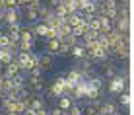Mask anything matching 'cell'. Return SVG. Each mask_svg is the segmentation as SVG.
I'll return each mask as SVG.
<instances>
[{"mask_svg": "<svg viewBox=\"0 0 134 115\" xmlns=\"http://www.w3.org/2000/svg\"><path fill=\"white\" fill-rule=\"evenodd\" d=\"M126 84H128V78L117 74L115 78H111V80L105 82V90H107L109 94H122L124 88H126Z\"/></svg>", "mask_w": 134, "mask_h": 115, "instance_id": "6da1fadb", "label": "cell"}, {"mask_svg": "<svg viewBox=\"0 0 134 115\" xmlns=\"http://www.w3.org/2000/svg\"><path fill=\"white\" fill-rule=\"evenodd\" d=\"M99 66H101V74L99 76H103L105 80H111V78H115L119 74V64L115 61H111V59H109V61H105V62H101Z\"/></svg>", "mask_w": 134, "mask_h": 115, "instance_id": "7a4b0ae2", "label": "cell"}, {"mask_svg": "<svg viewBox=\"0 0 134 115\" xmlns=\"http://www.w3.org/2000/svg\"><path fill=\"white\" fill-rule=\"evenodd\" d=\"M115 113H119V103L113 100H103L97 107V115H115Z\"/></svg>", "mask_w": 134, "mask_h": 115, "instance_id": "3957f363", "label": "cell"}, {"mask_svg": "<svg viewBox=\"0 0 134 115\" xmlns=\"http://www.w3.org/2000/svg\"><path fill=\"white\" fill-rule=\"evenodd\" d=\"M2 22H4V25L18 24L20 22V10L18 8H6L4 14H2Z\"/></svg>", "mask_w": 134, "mask_h": 115, "instance_id": "277c9868", "label": "cell"}, {"mask_svg": "<svg viewBox=\"0 0 134 115\" xmlns=\"http://www.w3.org/2000/svg\"><path fill=\"white\" fill-rule=\"evenodd\" d=\"M64 80L68 82V84H72V86H76L78 82H82L84 78H82V70H78L76 66H72V68H68L66 72H64Z\"/></svg>", "mask_w": 134, "mask_h": 115, "instance_id": "5b68a950", "label": "cell"}, {"mask_svg": "<svg viewBox=\"0 0 134 115\" xmlns=\"http://www.w3.org/2000/svg\"><path fill=\"white\" fill-rule=\"evenodd\" d=\"M60 41L58 39H45V47H43V51L45 55H51V57H57L58 55V49H60Z\"/></svg>", "mask_w": 134, "mask_h": 115, "instance_id": "8992f818", "label": "cell"}, {"mask_svg": "<svg viewBox=\"0 0 134 115\" xmlns=\"http://www.w3.org/2000/svg\"><path fill=\"white\" fill-rule=\"evenodd\" d=\"M35 39H37V35L33 31V24L21 25V29H20V41H29V43H33Z\"/></svg>", "mask_w": 134, "mask_h": 115, "instance_id": "52a82bcc", "label": "cell"}, {"mask_svg": "<svg viewBox=\"0 0 134 115\" xmlns=\"http://www.w3.org/2000/svg\"><path fill=\"white\" fill-rule=\"evenodd\" d=\"M20 72H21V68L18 66V62H14V61L10 64H4L2 66V76L4 78H14L16 74H20Z\"/></svg>", "mask_w": 134, "mask_h": 115, "instance_id": "ba28073f", "label": "cell"}, {"mask_svg": "<svg viewBox=\"0 0 134 115\" xmlns=\"http://www.w3.org/2000/svg\"><path fill=\"white\" fill-rule=\"evenodd\" d=\"M113 27L117 31H121L122 35H130V20H121V18H117V20L113 22Z\"/></svg>", "mask_w": 134, "mask_h": 115, "instance_id": "9c48e42d", "label": "cell"}, {"mask_svg": "<svg viewBox=\"0 0 134 115\" xmlns=\"http://www.w3.org/2000/svg\"><path fill=\"white\" fill-rule=\"evenodd\" d=\"M54 66V61H53V57L51 55H45V53H41L39 55V68L43 72H47V70H51V68Z\"/></svg>", "mask_w": 134, "mask_h": 115, "instance_id": "30bf717a", "label": "cell"}, {"mask_svg": "<svg viewBox=\"0 0 134 115\" xmlns=\"http://www.w3.org/2000/svg\"><path fill=\"white\" fill-rule=\"evenodd\" d=\"M27 107H31V109H41V107H47V103H45V100H43V96H35V94H31V98L27 100Z\"/></svg>", "mask_w": 134, "mask_h": 115, "instance_id": "8fae6325", "label": "cell"}, {"mask_svg": "<svg viewBox=\"0 0 134 115\" xmlns=\"http://www.w3.org/2000/svg\"><path fill=\"white\" fill-rule=\"evenodd\" d=\"M86 55H87L86 47L82 43H78V45H74V47H70V55H68V57H74L76 61H80V59H84Z\"/></svg>", "mask_w": 134, "mask_h": 115, "instance_id": "7c38bea8", "label": "cell"}, {"mask_svg": "<svg viewBox=\"0 0 134 115\" xmlns=\"http://www.w3.org/2000/svg\"><path fill=\"white\" fill-rule=\"evenodd\" d=\"M27 88L31 90V94H35V96H43L45 92H47L49 86H47V80L43 78L41 82H37V84H31V86H27Z\"/></svg>", "mask_w": 134, "mask_h": 115, "instance_id": "4fadbf2b", "label": "cell"}, {"mask_svg": "<svg viewBox=\"0 0 134 115\" xmlns=\"http://www.w3.org/2000/svg\"><path fill=\"white\" fill-rule=\"evenodd\" d=\"M37 14H39V22H47L49 18H53V16H54V10H51L49 6L41 4V6L37 8Z\"/></svg>", "mask_w": 134, "mask_h": 115, "instance_id": "5bb4252c", "label": "cell"}, {"mask_svg": "<svg viewBox=\"0 0 134 115\" xmlns=\"http://www.w3.org/2000/svg\"><path fill=\"white\" fill-rule=\"evenodd\" d=\"M72 98L70 96H60V98H57V107L60 109V111H68V109L72 107Z\"/></svg>", "mask_w": 134, "mask_h": 115, "instance_id": "9a60e30c", "label": "cell"}, {"mask_svg": "<svg viewBox=\"0 0 134 115\" xmlns=\"http://www.w3.org/2000/svg\"><path fill=\"white\" fill-rule=\"evenodd\" d=\"M64 22H66V24L70 25V27H78L80 24H84V20H82L80 12H74V14H68V16H66V20H64Z\"/></svg>", "mask_w": 134, "mask_h": 115, "instance_id": "2e32d148", "label": "cell"}, {"mask_svg": "<svg viewBox=\"0 0 134 115\" xmlns=\"http://www.w3.org/2000/svg\"><path fill=\"white\" fill-rule=\"evenodd\" d=\"M24 18H25V22H29V24H37V22H39V14H37L35 8H25Z\"/></svg>", "mask_w": 134, "mask_h": 115, "instance_id": "e0dca14e", "label": "cell"}, {"mask_svg": "<svg viewBox=\"0 0 134 115\" xmlns=\"http://www.w3.org/2000/svg\"><path fill=\"white\" fill-rule=\"evenodd\" d=\"M33 31H35V35L37 37H41V39H45V35H47V31H49V27L43 24V22H37V24H33Z\"/></svg>", "mask_w": 134, "mask_h": 115, "instance_id": "ac0fdd59", "label": "cell"}, {"mask_svg": "<svg viewBox=\"0 0 134 115\" xmlns=\"http://www.w3.org/2000/svg\"><path fill=\"white\" fill-rule=\"evenodd\" d=\"M119 107H130V94L128 92H122V94H119Z\"/></svg>", "mask_w": 134, "mask_h": 115, "instance_id": "d6986e66", "label": "cell"}, {"mask_svg": "<svg viewBox=\"0 0 134 115\" xmlns=\"http://www.w3.org/2000/svg\"><path fill=\"white\" fill-rule=\"evenodd\" d=\"M60 43H64V45H68V47H74V45H78V43H80V39H78L76 37V35H64V37L60 39Z\"/></svg>", "mask_w": 134, "mask_h": 115, "instance_id": "ffe728a7", "label": "cell"}, {"mask_svg": "<svg viewBox=\"0 0 134 115\" xmlns=\"http://www.w3.org/2000/svg\"><path fill=\"white\" fill-rule=\"evenodd\" d=\"M33 51V43L29 41H20L18 43V53H31Z\"/></svg>", "mask_w": 134, "mask_h": 115, "instance_id": "44dd1931", "label": "cell"}, {"mask_svg": "<svg viewBox=\"0 0 134 115\" xmlns=\"http://www.w3.org/2000/svg\"><path fill=\"white\" fill-rule=\"evenodd\" d=\"M117 18H121V20H130V10H128V6H119L117 8Z\"/></svg>", "mask_w": 134, "mask_h": 115, "instance_id": "7402d4cb", "label": "cell"}, {"mask_svg": "<svg viewBox=\"0 0 134 115\" xmlns=\"http://www.w3.org/2000/svg\"><path fill=\"white\" fill-rule=\"evenodd\" d=\"M16 92H18V100H24V102H25V100H29V98H31V90L27 88V86H24V88L16 90Z\"/></svg>", "mask_w": 134, "mask_h": 115, "instance_id": "603a6c76", "label": "cell"}, {"mask_svg": "<svg viewBox=\"0 0 134 115\" xmlns=\"http://www.w3.org/2000/svg\"><path fill=\"white\" fill-rule=\"evenodd\" d=\"M10 45V39H8V33L6 31H0V49H6Z\"/></svg>", "mask_w": 134, "mask_h": 115, "instance_id": "cb8c5ba5", "label": "cell"}, {"mask_svg": "<svg viewBox=\"0 0 134 115\" xmlns=\"http://www.w3.org/2000/svg\"><path fill=\"white\" fill-rule=\"evenodd\" d=\"M68 115H82V105L80 103H76V102H74L72 103V107L70 109H68V111H66Z\"/></svg>", "mask_w": 134, "mask_h": 115, "instance_id": "d4e9b609", "label": "cell"}, {"mask_svg": "<svg viewBox=\"0 0 134 115\" xmlns=\"http://www.w3.org/2000/svg\"><path fill=\"white\" fill-rule=\"evenodd\" d=\"M68 55H70V47H68V45H60V49H58V55L57 57H68Z\"/></svg>", "mask_w": 134, "mask_h": 115, "instance_id": "484cf974", "label": "cell"}, {"mask_svg": "<svg viewBox=\"0 0 134 115\" xmlns=\"http://www.w3.org/2000/svg\"><path fill=\"white\" fill-rule=\"evenodd\" d=\"M20 29H21V22H18V24H10V25H6V33H10V31H18V33H20Z\"/></svg>", "mask_w": 134, "mask_h": 115, "instance_id": "4316f807", "label": "cell"}, {"mask_svg": "<svg viewBox=\"0 0 134 115\" xmlns=\"http://www.w3.org/2000/svg\"><path fill=\"white\" fill-rule=\"evenodd\" d=\"M45 6H49L51 10H54V8H58L60 6V0H47V2H43Z\"/></svg>", "mask_w": 134, "mask_h": 115, "instance_id": "83f0119b", "label": "cell"}, {"mask_svg": "<svg viewBox=\"0 0 134 115\" xmlns=\"http://www.w3.org/2000/svg\"><path fill=\"white\" fill-rule=\"evenodd\" d=\"M45 39H57V27H49L47 35H45Z\"/></svg>", "mask_w": 134, "mask_h": 115, "instance_id": "f1b7e54d", "label": "cell"}, {"mask_svg": "<svg viewBox=\"0 0 134 115\" xmlns=\"http://www.w3.org/2000/svg\"><path fill=\"white\" fill-rule=\"evenodd\" d=\"M2 2H4V6H6V8H18L16 0H2Z\"/></svg>", "mask_w": 134, "mask_h": 115, "instance_id": "f546056e", "label": "cell"}, {"mask_svg": "<svg viewBox=\"0 0 134 115\" xmlns=\"http://www.w3.org/2000/svg\"><path fill=\"white\" fill-rule=\"evenodd\" d=\"M41 4H43V0H31V2H29V6H27V8H35V10H37V8H39Z\"/></svg>", "mask_w": 134, "mask_h": 115, "instance_id": "4dcf8cb0", "label": "cell"}, {"mask_svg": "<svg viewBox=\"0 0 134 115\" xmlns=\"http://www.w3.org/2000/svg\"><path fill=\"white\" fill-rule=\"evenodd\" d=\"M62 113H64V111H60V109H58L57 105H54V107H51V109H49V115H62Z\"/></svg>", "mask_w": 134, "mask_h": 115, "instance_id": "1f68e13d", "label": "cell"}, {"mask_svg": "<svg viewBox=\"0 0 134 115\" xmlns=\"http://www.w3.org/2000/svg\"><path fill=\"white\" fill-rule=\"evenodd\" d=\"M35 115H49V109L47 107H41V109H37Z\"/></svg>", "mask_w": 134, "mask_h": 115, "instance_id": "d6a6232c", "label": "cell"}, {"mask_svg": "<svg viewBox=\"0 0 134 115\" xmlns=\"http://www.w3.org/2000/svg\"><path fill=\"white\" fill-rule=\"evenodd\" d=\"M117 4H119V6H128L130 0H117Z\"/></svg>", "mask_w": 134, "mask_h": 115, "instance_id": "836d02e7", "label": "cell"}, {"mask_svg": "<svg viewBox=\"0 0 134 115\" xmlns=\"http://www.w3.org/2000/svg\"><path fill=\"white\" fill-rule=\"evenodd\" d=\"M21 115H35V109H31V107H27V109H25V111H24V113H21Z\"/></svg>", "mask_w": 134, "mask_h": 115, "instance_id": "e575fe53", "label": "cell"}, {"mask_svg": "<svg viewBox=\"0 0 134 115\" xmlns=\"http://www.w3.org/2000/svg\"><path fill=\"white\" fill-rule=\"evenodd\" d=\"M4 10H6V6H4V2L0 0V14H4Z\"/></svg>", "mask_w": 134, "mask_h": 115, "instance_id": "d590c367", "label": "cell"}, {"mask_svg": "<svg viewBox=\"0 0 134 115\" xmlns=\"http://www.w3.org/2000/svg\"><path fill=\"white\" fill-rule=\"evenodd\" d=\"M2 100H4V94H0V107H2Z\"/></svg>", "mask_w": 134, "mask_h": 115, "instance_id": "8d00e7d4", "label": "cell"}, {"mask_svg": "<svg viewBox=\"0 0 134 115\" xmlns=\"http://www.w3.org/2000/svg\"><path fill=\"white\" fill-rule=\"evenodd\" d=\"M0 76H2V64H0Z\"/></svg>", "mask_w": 134, "mask_h": 115, "instance_id": "74e56055", "label": "cell"}, {"mask_svg": "<svg viewBox=\"0 0 134 115\" xmlns=\"http://www.w3.org/2000/svg\"><path fill=\"white\" fill-rule=\"evenodd\" d=\"M115 115H122V113H115Z\"/></svg>", "mask_w": 134, "mask_h": 115, "instance_id": "f35d334b", "label": "cell"}, {"mask_svg": "<svg viewBox=\"0 0 134 115\" xmlns=\"http://www.w3.org/2000/svg\"><path fill=\"white\" fill-rule=\"evenodd\" d=\"M62 115H68V113H66V111H64V113H62Z\"/></svg>", "mask_w": 134, "mask_h": 115, "instance_id": "ab89813d", "label": "cell"}]
</instances>
